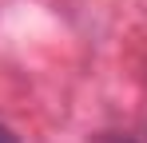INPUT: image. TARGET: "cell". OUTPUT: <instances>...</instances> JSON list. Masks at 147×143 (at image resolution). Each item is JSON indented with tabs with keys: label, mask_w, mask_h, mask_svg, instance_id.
<instances>
[{
	"label": "cell",
	"mask_w": 147,
	"mask_h": 143,
	"mask_svg": "<svg viewBox=\"0 0 147 143\" xmlns=\"http://www.w3.org/2000/svg\"><path fill=\"white\" fill-rule=\"evenodd\" d=\"M92 143H135V139H131L127 131H99Z\"/></svg>",
	"instance_id": "cell-1"
},
{
	"label": "cell",
	"mask_w": 147,
	"mask_h": 143,
	"mask_svg": "<svg viewBox=\"0 0 147 143\" xmlns=\"http://www.w3.org/2000/svg\"><path fill=\"white\" fill-rule=\"evenodd\" d=\"M0 143H20V139H16V131H12L8 123H0Z\"/></svg>",
	"instance_id": "cell-2"
}]
</instances>
